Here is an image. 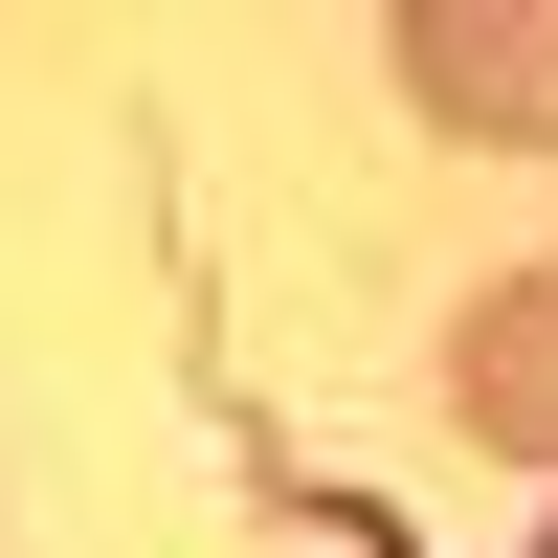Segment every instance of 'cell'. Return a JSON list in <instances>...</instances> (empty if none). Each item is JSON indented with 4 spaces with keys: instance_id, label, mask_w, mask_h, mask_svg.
<instances>
[{
    "instance_id": "obj_2",
    "label": "cell",
    "mask_w": 558,
    "mask_h": 558,
    "mask_svg": "<svg viewBox=\"0 0 558 558\" xmlns=\"http://www.w3.org/2000/svg\"><path fill=\"white\" fill-rule=\"evenodd\" d=\"M447 425H470L492 470H558V246L447 313Z\"/></svg>"
},
{
    "instance_id": "obj_1",
    "label": "cell",
    "mask_w": 558,
    "mask_h": 558,
    "mask_svg": "<svg viewBox=\"0 0 558 558\" xmlns=\"http://www.w3.org/2000/svg\"><path fill=\"white\" fill-rule=\"evenodd\" d=\"M402 112L447 157H558V0H402Z\"/></svg>"
}]
</instances>
